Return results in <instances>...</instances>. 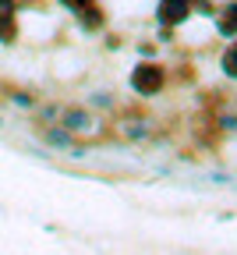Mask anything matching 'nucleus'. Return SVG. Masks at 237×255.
Wrapping results in <instances>:
<instances>
[{"instance_id":"4","label":"nucleus","mask_w":237,"mask_h":255,"mask_svg":"<svg viewBox=\"0 0 237 255\" xmlns=\"http://www.w3.org/2000/svg\"><path fill=\"white\" fill-rule=\"evenodd\" d=\"M36 135H39L43 145H50V149H57V152H71V149L78 145V138L67 135L60 124H43V128H36Z\"/></svg>"},{"instance_id":"2","label":"nucleus","mask_w":237,"mask_h":255,"mask_svg":"<svg viewBox=\"0 0 237 255\" xmlns=\"http://www.w3.org/2000/svg\"><path fill=\"white\" fill-rule=\"evenodd\" d=\"M57 124L64 128L67 135H75V138H85V135H96V128H99V121H96V114L85 107V103H67L64 110H60V117H57Z\"/></svg>"},{"instance_id":"15","label":"nucleus","mask_w":237,"mask_h":255,"mask_svg":"<svg viewBox=\"0 0 237 255\" xmlns=\"http://www.w3.org/2000/svg\"><path fill=\"white\" fill-rule=\"evenodd\" d=\"M60 4H64V7H71V11H82V7L92 4V0H60Z\"/></svg>"},{"instance_id":"13","label":"nucleus","mask_w":237,"mask_h":255,"mask_svg":"<svg viewBox=\"0 0 237 255\" xmlns=\"http://www.w3.org/2000/svg\"><path fill=\"white\" fill-rule=\"evenodd\" d=\"M14 39H18V25H14V18L0 21V43H14Z\"/></svg>"},{"instance_id":"3","label":"nucleus","mask_w":237,"mask_h":255,"mask_svg":"<svg viewBox=\"0 0 237 255\" xmlns=\"http://www.w3.org/2000/svg\"><path fill=\"white\" fill-rule=\"evenodd\" d=\"M117 135L127 138V142H149L152 138V121L149 117H138V114H124L117 121Z\"/></svg>"},{"instance_id":"8","label":"nucleus","mask_w":237,"mask_h":255,"mask_svg":"<svg viewBox=\"0 0 237 255\" xmlns=\"http://www.w3.org/2000/svg\"><path fill=\"white\" fill-rule=\"evenodd\" d=\"M220 68H223V75H227V78H234V82H237V39H230V43H227V50H223V57H220Z\"/></svg>"},{"instance_id":"14","label":"nucleus","mask_w":237,"mask_h":255,"mask_svg":"<svg viewBox=\"0 0 237 255\" xmlns=\"http://www.w3.org/2000/svg\"><path fill=\"white\" fill-rule=\"evenodd\" d=\"M18 14V0H0V21H7Z\"/></svg>"},{"instance_id":"9","label":"nucleus","mask_w":237,"mask_h":255,"mask_svg":"<svg viewBox=\"0 0 237 255\" xmlns=\"http://www.w3.org/2000/svg\"><path fill=\"white\" fill-rule=\"evenodd\" d=\"M60 110H64V103H57V100H50V103H39V107H36V121H39V128H43V124H57Z\"/></svg>"},{"instance_id":"11","label":"nucleus","mask_w":237,"mask_h":255,"mask_svg":"<svg viewBox=\"0 0 237 255\" xmlns=\"http://www.w3.org/2000/svg\"><path fill=\"white\" fill-rule=\"evenodd\" d=\"M216 128H220V131H227V135H237V110H223V114L216 117Z\"/></svg>"},{"instance_id":"1","label":"nucleus","mask_w":237,"mask_h":255,"mask_svg":"<svg viewBox=\"0 0 237 255\" xmlns=\"http://www.w3.org/2000/svg\"><path fill=\"white\" fill-rule=\"evenodd\" d=\"M166 85H170V75H166V68L156 64V60H145L131 71V89L138 96H159Z\"/></svg>"},{"instance_id":"6","label":"nucleus","mask_w":237,"mask_h":255,"mask_svg":"<svg viewBox=\"0 0 237 255\" xmlns=\"http://www.w3.org/2000/svg\"><path fill=\"white\" fill-rule=\"evenodd\" d=\"M216 25H220V32L223 36H230V39H237V0H230V4L216 14Z\"/></svg>"},{"instance_id":"7","label":"nucleus","mask_w":237,"mask_h":255,"mask_svg":"<svg viewBox=\"0 0 237 255\" xmlns=\"http://www.w3.org/2000/svg\"><path fill=\"white\" fill-rule=\"evenodd\" d=\"M78 14V25L85 28V32H99L107 25V18H103V11H99L96 4H89V7H82V11H75Z\"/></svg>"},{"instance_id":"10","label":"nucleus","mask_w":237,"mask_h":255,"mask_svg":"<svg viewBox=\"0 0 237 255\" xmlns=\"http://www.w3.org/2000/svg\"><path fill=\"white\" fill-rule=\"evenodd\" d=\"M7 103H11V107H18V110H36V107H39L36 92H25V89H14Z\"/></svg>"},{"instance_id":"5","label":"nucleus","mask_w":237,"mask_h":255,"mask_svg":"<svg viewBox=\"0 0 237 255\" xmlns=\"http://www.w3.org/2000/svg\"><path fill=\"white\" fill-rule=\"evenodd\" d=\"M191 14V0H159V21L163 25H181Z\"/></svg>"},{"instance_id":"12","label":"nucleus","mask_w":237,"mask_h":255,"mask_svg":"<svg viewBox=\"0 0 237 255\" xmlns=\"http://www.w3.org/2000/svg\"><path fill=\"white\" fill-rule=\"evenodd\" d=\"M89 110L92 107H99V110H117V96H107V92H99V96H92V100L85 103Z\"/></svg>"}]
</instances>
